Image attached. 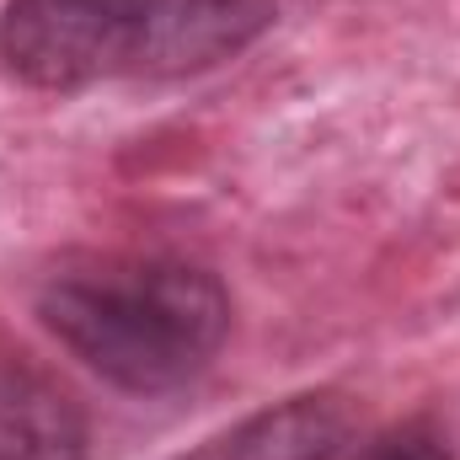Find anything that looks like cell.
I'll return each instance as SVG.
<instances>
[{
	"label": "cell",
	"instance_id": "obj_2",
	"mask_svg": "<svg viewBox=\"0 0 460 460\" xmlns=\"http://www.w3.org/2000/svg\"><path fill=\"white\" fill-rule=\"evenodd\" d=\"M279 0H5L0 70L32 92L188 81L241 59Z\"/></svg>",
	"mask_w": 460,
	"mask_h": 460
},
{
	"label": "cell",
	"instance_id": "obj_1",
	"mask_svg": "<svg viewBox=\"0 0 460 460\" xmlns=\"http://www.w3.org/2000/svg\"><path fill=\"white\" fill-rule=\"evenodd\" d=\"M32 316L113 391L172 396L215 369L235 305L220 273L193 257L92 252L38 284Z\"/></svg>",
	"mask_w": 460,
	"mask_h": 460
},
{
	"label": "cell",
	"instance_id": "obj_5",
	"mask_svg": "<svg viewBox=\"0 0 460 460\" xmlns=\"http://www.w3.org/2000/svg\"><path fill=\"white\" fill-rule=\"evenodd\" d=\"M343 460H460V445L439 418L423 412V418H402V423L380 429L375 439H364Z\"/></svg>",
	"mask_w": 460,
	"mask_h": 460
},
{
	"label": "cell",
	"instance_id": "obj_3",
	"mask_svg": "<svg viewBox=\"0 0 460 460\" xmlns=\"http://www.w3.org/2000/svg\"><path fill=\"white\" fill-rule=\"evenodd\" d=\"M353 450V407L338 391H295L209 434L177 460H343Z\"/></svg>",
	"mask_w": 460,
	"mask_h": 460
},
{
	"label": "cell",
	"instance_id": "obj_4",
	"mask_svg": "<svg viewBox=\"0 0 460 460\" xmlns=\"http://www.w3.org/2000/svg\"><path fill=\"white\" fill-rule=\"evenodd\" d=\"M86 412L27 358L0 353V460H86Z\"/></svg>",
	"mask_w": 460,
	"mask_h": 460
}]
</instances>
